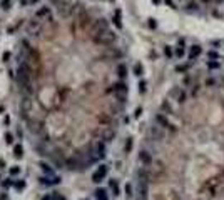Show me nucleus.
I'll list each match as a JSON object with an SVG mask.
<instances>
[{"mask_svg": "<svg viewBox=\"0 0 224 200\" xmlns=\"http://www.w3.org/2000/svg\"><path fill=\"white\" fill-rule=\"evenodd\" d=\"M29 65L25 63V60H20L19 62V65H17V78H19V82L24 88L29 87Z\"/></svg>", "mask_w": 224, "mask_h": 200, "instance_id": "obj_1", "label": "nucleus"}, {"mask_svg": "<svg viewBox=\"0 0 224 200\" xmlns=\"http://www.w3.org/2000/svg\"><path fill=\"white\" fill-rule=\"evenodd\" d=\"M105 175H107V167H105V165H99V169L95 170L94 175H92V182L100 184V182L105 179Z\"/></svg>", "mask_w": 224, "mask_h": 200, "instance_id": "obj_2", "label": "nucleus"}, {"mask_svg": "<svg viewBox=\"0 0 224 200\" xmlns=\"http://www.w3.org/2000/svg\"><path fill=\"white\" fill-rule=\"evenodd\" d=\"M92 154H94L95 160L104 159V157H105V145L102 144V142H97L95 147H94V150H92Z\"/></svg>", "mask_w": 224, "mask_h": 200, "instance_id": "obj_3", "label": "nucleus"}, {"mask_svg": "<svg viewBox=\"0 0 224 200\" xmlns=\"http://www.w3.org/2000/svg\"><path fill=\"white\" fill-rule=\"evenodd\" d=\"M40 184L42 185H57V184H60V179L55 177V175H45V177H40Z\"/></svg>", "mask_w": 224, "mask_h": 200, "instance_id": "obj_4", "label": "nucleus"}, {"mask_svg": "<svg viewBox=\"0 0 224 200\" xmlns=\"http://www.w3.org/2000/svg\"><path fill=\"white\" fill-rule=\"evenodd\" d=\"M35 15L39 17V19H49V20H52V14H50V9H49V7H40V9L35 12Z\"/></svg>", "mask_w": 224, "mask_h": 200, "instance_id": "obj_5", "label": "nucleus"}, {"mask_svg": "<svg viewBox=\"0 0 224 200\" xmlns=\"http://www.w3.org/2000/svg\"><path fill=\"white\" fill-rule=\"evenodd\" d=\"M114 92H115V93H119V97H120V98H124V95L127 93V85H125L124 82L115 83V85H114Z\"/></svg>", "mask_w": 224, "mask_h": 200, "instance_id": "obj_6", "label": "nucleus"}, {"mask_svg": "<svg viewBox=\"0 0 224 200\" xmlns=\"http://www.w3.org/2000/svg\"><path fill=\"white\" fill-rule=\"evenodd\" d=\"M156 122L159 123V127H162V128H171L172 127L171 123H169V120H167L162 113H157L156 115Z\"/></svg>", "mask_w": 224, "mask_h": 200, "instance_id": "obj_7", "label": "nucleus"}, {"mask_svg": "<svg viewBox=\"0 0 224 200\" xmlns=\"http://www.w3.org/2000/svg\"><path fill=\"white\" fill-rule=\"evenodd\" d=\"M139 160H141L144 165H149L152 162V157L147 150H141V152H139Z\"/></svg>", "mask_w": 224, "mask_h": 200, "instance_id": "obj_8", "label": "nucleus"}, {"mask_svg": "<svg viewBox=\"0 0 224 200\" xmlns=\"http://www.w3.org/2000/svg\"><path fill=\"white\" fill-rule=\"evenodd\" d=\"M184 55H186V42L179 40V45H177V48H176V57L177 58H182Z\"/></svg>", "mask_w": 224, "mask_h": 200, "instance_id": "obj_9", "label": "nucleus"}, {"mask_svg": "<svg viewBox=\"0 0 224 200\" xmlns=\"http://www.w3.org/2000/svg\"><path fill=\"white\" fill-rule=\"evenodd\" d=\"M201 52H203V48L199 45H193L191 47V52H189V60L193 62L194 58H198V57L201 55Z\"/></svg>", "mask_w": 224, "mask_h": 200, "instance_id": "obj_10", "label": "nucleus"}, {"mask_svg": "<svg viewBox=\"0 0 224 200\" xmlns=\"http://www.w3.org/2000/svg\"><path fill=\"white\" fill-rule=\"evenodd\" d=\"M139 194H141L142 200L147 199V182H144V180H139Z\"/></svg>", "mask_w": 224, "mask_h": 200, "instance_id": "obj_11", "label": "nucleus"}, {"mask_svg": "<svg viewBox=\"0 0 224 200\" xmlns=\"http://www.w3.org/2000/svg\"><path fill=\"white\" fill-rule=\"evenodd\" d=\"M112 22H114V25L117 27V28H122V17H120V10H119V9H117V10L114 12Z\"/></svg>", "mask_w": 224, "mask_h": 200, "instance_id": "obj_12", "label": "nucleus"}, {"mask_svg": "<svg viewBox=\"0 0 224 200\" xmlns=\"http://www.w3.org/2000/svg\"><path fill=\"white\" fill-rule=\"evenodd\" d=\"M95 200H109V195L104 189H97L95 190Z\"/></svg>", "mask_w": 224, "mask_h": 200, "instance_id": "obj_13", "label": "nucleus"}, {"mask_svg": "<svg viewBox=\"0 0 224 200\" xmlns=\"http://www.w3.org/2000/svg\"><path fill=\"white\" fill-rule=\"evenodd\" d=\"M117 73H119L120 78H125L127 77V67H125L124 63H120V65L117 67Z\"/></svg>", "mask_w": 224, "mask_h": 200, "instance_id": "obj_14", "label": "nucleus"}, {"mask_svg": "<svg viewBox=\"0 0 224 200\" xmlns=\"http://www.w3.org/2000/svg\"><path fill=\"white\" fill-rule=\"evenodd\" d=\"M109 187H110V190H112V194H114V195H119V194H120L119 184H117L115 180H110V182H109Z\"/></svg>", "mask_w": 224, "mask_h": 200, "instance_id": "obj_15", "label": "nucleus"}, {"mask_svg": "<svg viewBox=\"0 0 224 200\" xmlns=\"http://www.w3.org/2000/svg\"><path fill=\"white\" fill-rule=\"evenodd\" d=\"M14 155H15L17 159H20L22 155H24V147L22 145H15L14 147Z\"/></svg>", "mask_w": 224, "mask_h": 200, "instance_id": "obj_16", "label": "nucleus"}, {"mask_svg": "<svg viewBox=\"0 0 224 200\" xmlns=\"http://www.w3.org/2000/svg\"><path fill=\"white\" fill-rule=\"evenodd\" d=\"M142 73H144V68H142V65H141V63H136V65H134V75L141 77Z\"/></svg>", "mask_w": 224, "mask_h": 200, "instance_id": "obj_17", "label": "nucleus"}, {"mask_svg": "<svg viewBox=\"0 0 224 200\" xmlns=\"http://www.w3.org/2000/svg\"><path fill=\"white\" fill-rule=\"evenodd\" d=\"M40 167H42V172H44L45 175H54V170L50 169L47 164H40Z\"/></svg>", "mask_w": 224, "mask_h": 200, "instance_id": "obj_18", "label": "nucleus"}, {"mask_svg": "<svg viewBox=\"0 0 224 200\" xmlns=\"http://www.w3.org/2000/svg\"><path fill=\"white\" fill-rule=\"evenodd\" d=\"M12 7V0H2L0 2V9H4V10H9Z\"/></svg>", "mask_w": 224, "mask_h": 200, "instance_id": "obj_19", "label": "nucleus"}, {"mask_svg": "<svg viewBox=\"0 0 224 200\" xmlns=\"http://www.w3.org/2000/svg\"><path fill=\"white\" fill-rule=\"evenodd\" d=\"M132 145H134V142H132V139L129 137V139H127V142H125V147H124V150L127 152V154H129L130 150H132Z\"/></svg>", "mask_w": 224, "mask_h": 200, "instance_id": "obj_20", "label": "nucleus"}, {"mask_svg": "<svg viewBox=\"0 0 224 200\" xmlns=\"http://www.w3.org/2000/svg\"><path fill=\"white\" fill-rule=\"evenodd\" d=\"M146 90H147L146 80H141V82H139V92H141V93H146Z\"/></svg>", "mask_w": 224, "mask_h": 200, "instance_id": "obj_21", "label": "nucleus"}, {"mask_svg": "<svg viewBox=\"0 0 224 200\" xmlns=\"http://www.w3.org/2000/svg\"><path fill=\"white\" fill-rule=\"evenodd\" d=\"M219 65H221V63H219L218 60H209V62H208V67H209V68H219Z\"/></svg>", "mask_w": 224, "mask_h": 200, "instance_id": "obj_22", "label": "nucleus"}, {"mask_svg": "<svg viewBox=\"0 0 224 200\" xmlns=\"http://www.w3.org/2000/svg\"><path fill=\"white\" fill-rule=\"evenodd\" d=\"M125 195H127V199H130V197H132V185H130V184L125 185Z\"/></svg>", "mask_w": 224, "mask_h": 200, "instance_id": "obj_23", "label": "nucleus"}, {"mask_svg": "<svg viewBox=\"0 0 224 200\" xmlns=\"http://www.w3.org/2000/svg\"><path fill=\"white\" fill-rule=\"evenodd\" d=\"M164 53H166V57H167V58H171V57L174 55V52H172V48H171L169 45H167L166 48H164Z\"/></svg>", "mask_w": 224, "mask_h": 200, "instance_id": "obj_24", "label": "nucleus"}, {"mask_svg": "<svg viewBox=\"0 0 224 200\" xmlns=\"http://www.w3.org/2000/svg\"><path fill=\"white\" fill-rule=\"evenodd\" d=\"M208 58H209V60H218V58H219V55L216 53V52H213V50H211V52L208 53Z\"/></svg>", "mask_w": 224, "mask_h": 200, "instance_id": "obj_25", "label": "nucleus"}, {"mask_svg": "<svg viewBox=\"0 0 224 200\" xmlns=\"http://www.w3.org/2000/svg\"><path fill=\"white\" fill-rule=\"evenodd\" d=\"M4 137H5V142H7V144H12V142H14V137H12L10 132H5V135H4Z\"/></svg>", "mask_w": 224, "mask_h": 200, "instance_id": "obj_26", "label": "nucleus"}, {"mask_svg": "<svg viewBox=\"0 0 224 200\" xmlns=\"http://www.w3.org/2000/svg\"><path fill=\"white\" fill-rule=\"evenodd\" d=\"M189 65H191V63H186V65H179V67L176 68V70H177V72H188Z\"/></svg>", "mask_w": 224, "mask_h": 200, "instance_id": "obj_27", "label": "nucleus"}, {"mask_svg": "<svg viewBox=\"0 0 224 200\" xmlns=\"http://www.w3.org/2000/svg\"><path fill=\"white\" fill-rule=\"evenodd\" d=\"M14 187H15V189H25V182H24V180H20V182H15V184H14Z\"/></svg>", "mask_w": 224, "mask_h": 200, "instance_id": "obj_28", "label": "nucleus"}, {"mask_svg": "<svg viewBox=\"0 0 224 200\" xmlns=\"http://www.w3.org/2000/svg\"><path fill=\"white\" fill-rule=\"evenodd\" d=\"M10 174H12V175L20 174V169H19V167H12V169H10Z\"/></svg>", "mask_w": 224, "mask_h": 200, "instance_id": "obj_29", "label": "nucleus"}, {"mask_svg": "<svg viewBox=\"0 0 224 200\" xmlns=\"http://www.w3.org/2000/svg\"><path fill=\"white\" fill-rule=\"evenodd\" d=\"M54 197V200H67L65 197H62V195H59V194H55V195H52Z\"/></svg>", "mask_w": 224, "mask_h": 200, "instance_id": "obj_30", "label": "nucleus"}, {"mask_svg": "<svg viewBox=\"0 0 224 200\" xmlns=\"http://www.w3.org/2000/svg\"><path fill=\"white\" fill-rule=\"evenodd\" d=\"M10 55H12L10 52H5V53H4V60H5V62H9V58H10Z\"/></svg>", "mask_w": 224, "mask_h": 200, "instance_id": "obj_31", "label": "nucleus"}, {"mask_svg": "<svg viewBox=\"0 0 224 200\" xmlns=\"http://www.w3.org/2000/svg\"><path fill=\"white\" fill-rule=\"evenodd\" d=\"M206 83H208V85H214V83H216V80H214V78H208V80H206Z\"/></svg>", "mask_w": 224, "mask_h": 200, "instance_id": "obj_32", "label": "nucleus"}, {"mask_svg": "<svg viewBox=\"0 0 224 200\" xmlns=\"http://www.w3.org/2000/svg\"><path fill=\"white\" fill-rule=\"evenodd\" d=\"M37 4H40V0H30V5H32V7L37 5Z\"/></svg>", "mask_w": 224, "mask_h": 200, "instance_id": "obj_33", "label": "nucleus"}, {"mask_svg": "<svg viewBox=\"0 0 224 200\" xmlns=\"http://www.w3.org/2000/svg\"><path fill=\"white\" fill-rule=\"evenodd\" d=\"M10 185H14V184L10 182V180H7V182H4V187H10Z\"/></svg>", "mask_w": 224, "mask_h": 200, "instance_id": "obj_34", "label": "nucleus"}, {"mask_svg": "<svg viewBox=\"0 0 224 200\" xmlns=\"http://www.w3.org/2000/svg\"><path fill=\"white\" fill-rule=\"evenodd\" d=\"M141 112H142V108H141V107L136 108V117H139V115H141Z\"/></svg>", "mask_w": 224, "mask_h": 200, "instance_id": "obj_35", "label": "nucleus"}, {"mask_svg": "<svg viewBox=\"0 0 224 200\" xmlns=\"http://www.w3.org/2000/svg\"><path fill=\"white\" fill-rule=\"evenodd\" d=\"M42 200H54V197H52V195H45Z\"/></svg>", "mask_w": 224, "mask_h": 200, "instance_id": "obj_36", "label": "nucleus"}, {"mask_svg": "<svg viewBox=\"0 0 224 200\" xmlns=\"http://www.w3.org/2000/svg\"><path fill=\"white\" fill-rule=\"evenodd\" d=\"M164 2H166L167 5H171V7H174V4H172V0H164Z\"/></svg>", "mask_w": 224, "mask_h": 200, "instance_id": "obj_37", "label": "nucleus"}, {"mask_svg": "<svg viewBox=\"0 0 224 200\" xmlns=\"http://www.w3.org/2000/svg\"><path fill=\"white\" fill-rule=\"evenodd\" d=\"M152 2H154V4H159V2H161V0H152Z\"/></svg>", "mask_w": 224, "mask_h": 200, "instance_id": "obj_38", "label": "nucleus"}, {"mask_svg": "<svg viewBox=\"0 0 224 200\" xmlns=\"http://www.w3.org/2000/svg\"><path fill=\"white\" fill-rule=\"evenodd\" d=\"M141 200H142V199H141Z\"/></svg>", "mask_w": 224, "mask_h": 200, "instance_id": "obj_39", "label": "nucleus"}]
</instances>
